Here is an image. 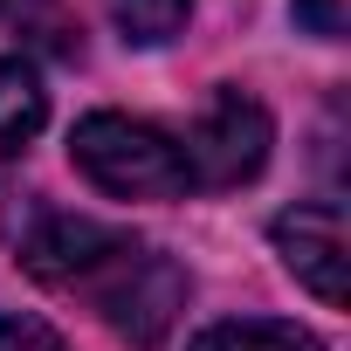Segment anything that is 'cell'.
I'll use <instances>...</instances> for the list:
<instances>
[{
	"mask_svg": "<svg viewBox=\"0 0 351 351\" xmlns=\"http://www.w3.org/2000/svg\"><path fill=\"white\" fill-rule=\"evenodd\" d=\"M21 262H28V276H42L56 289H83L97 303V317L131 344H158L186 310L180 262L124 228L83 221V214H35L21 228Z\"/></svg>",
	"mask_w": 351,
	"mask_h": 351,
	"instance_id": "1",
	"label": "cell"
},
{
	"mask_svg": "<svg viewBox=\"0 0 351 351\" xmlns=\"http://www.w3.org/2000/svg\"><path fill=\"white\" fill-rule=\"evenodd\" d=\"M69 158L110 200H186L193 193L180 138L145 124V117H124V110H90L69 131Z\"/></svg>",
	"mask_w": 351,
	"mask_h": 351,
	"instance_id": "2",
	"label": "cell"
},
{
	"mask_svg": "<svg viewBox=\"0 0 351 351\" xmlns=\"http://www.w3.org/2000/svg\"><path fill=\"white\" fill-rule=\"evenodd\" d=\"M269 145H276L269 110H262L248 90H234V83H221L214 104L200 110V124L180 138L193 186H214V193H221V186H248L255 172L269 165Z\"/></svg>",
	"mask_w": 351,
	"mask_h": 351,
	"instance_id": "3",
	"label": "cell"
},
{
	"mask_svg": "<svg viewBox=\"0 0 351 351\" xmlns=\"http://www.w3.org/2000/svg\"><path fill=\"white\" fill-rule=\"evenodd\" d=\"M276 248H282L289 276H296L310 296L344 303L351 234H344V214H337V207H289V214H276Z\"/></svg>",
	"mask_w": 351,
	"mask_h": 351,
	"instance_id": "4",
	"label": "cell"
},
{
	"mask_svg": "<svg viewBox=\"0 0 351 351\" xmlns=\"http://www.w3.org/2000/svg\"><path fill=\"white\" fill-rule=\"evenodd\" d=\"M0 28L14 42H28L49 62H76L83 56V21L69 0H0Z\"/></svg>",
	"mask_w": 351,
	"mask_h": 351,
	"instance_id": "5",
	"label": "cell"
},
{
	"mask_svg": "<svg viewBox=\"0 0 351 351\" xmlns=\"http://www.w3.org/2000/svg\"><path fill=\"white\" fill-rule=\"evenodd\" d=\"M42 117H49L42 83H35L21 62H8V56H0V158H8V152H21V145L42 131Z\"/></svg>",
	"mask_w": 351,
	"mask_h": 351,
	"instance_id": "6",
	"label": "cell"
},
{
	"mask_svg": "<svg viewBox=\"0 0 351 351\" xmlns=\"http://www.w3.org/2000/svg\"><path fill=\"white\" fill-rule=\"evenodd\" d=\"M193 351H324L310 330L276 324V317H241V324H214L193 337Z\"/></svg>",
	"mask_w": 351,
	"mask_h": 351,
	"instance_id": "7",
	"label": "cell"
},
{
	"mask_svg": "<svg viewBox=\"0 0 351 351\" xmlns=\"http://www.w3.org/2000/svg\"><path fill=\"white\" fill-rule=\"evenodd\" d=\"M110 8V21L124 28V42H172L186 28V14H193V0H104Z\"/></svg>",
	"mask_w": 351,
	"mask_h": 351,
	"instance_id": "8",
	"label": "cell"
},
{
	"mask_svg": "<svg viewBox=\"0 0 351 351\" xmlns=\"http://www.w3.org/2000/svg\"><path fill=\"white\" fill-rule=\"evenodd\" d=\"M0 351H69L42 317H0Z\"/></svg>",
	"mask_w": 351,
	"mask_h": 351,
	"instance_id": "9",
	"label": "cell"
},
{
	"mask_svg": "<svg viewBox=\"0 0 351 351\" xmlns=\"http://www.w3.org/2000/svg\"><path fill=\"white\" fill-rule=\"evenodd\" d=\"M296 14H303V28H310V35L337 42V35H344V21H351V0H296Z\"/></svg>",
	"mask_w": 351,
	"mask_h": 351,
	"instance_id": "10",
	"label": "cell"
}]
</instances>
